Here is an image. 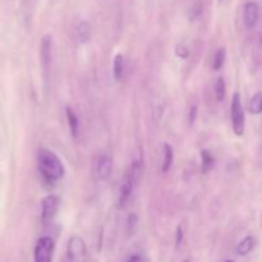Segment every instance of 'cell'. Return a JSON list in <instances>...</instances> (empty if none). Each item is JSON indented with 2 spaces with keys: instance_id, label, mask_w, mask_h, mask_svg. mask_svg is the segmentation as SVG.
Wrapping results in <instances>:
<instances>
[{
  "instance_id": "14",
  "label": "cell",
  "mask_w": 262,
  "mask_h": 262,
  "mask_svg": "<svg viewBox=\"0 0 262 262\" xmlns=\"http://www.w3.org/2000/svg\"><path fill=\"white\" fill-rule=\"evenodd\" d=\"M255 247V238L253 237H246L245 239H242L239 242L237 247V252L239 256H247L251 251Z\"/></svg>"
},
{
  "instance_id": "4",
  "label": "cell",
  "mask_w": 262,
  "mask_h": 262,
  "mask_svg": "<svg viewBox=\"0 0 262 262\" xmlns=\"http://www.w3.org/2000/svg\"><path fill=\"white\" fill-rule=\"evenodd\" d=\"M230 119H232L233 132L237 136H242L245 132V112L242 106V99H241L239 92H235L233 95L232 105H230Z\"/></svg>"
},
{
  "instance_id": "6",
  "label": "cell",
  "mask_w": 262,
  "mask_h": 262,
  "mask_svg": "<svg viewBox=\"0 0 262 262\" xmlns=\"http://www.w3.org/2000/svg\"><path fill=\"white\" fill-rule=\"evenodd\" d=\"M59 205H60V200L54 194H49L41 201V220L43 224H49L55 217Z\"/></svg>"
},
{
  "instance_id": "11",
  "label": "cell",
  "mask_w": 262,
  "mask_h": 262,
  "mask_svg": "<svg viewBox=\"0 0 262 262\" xmlns=\"http://www.w3.org/2000/svg\"><path fill=\"white\" fill-rule=\"evenodd\" d=\"M174 160V151L169 143H164V160L163 165H161V170L163 173H168L169 169H170L171 164Z\"/></svg>"
},
{
  "instance_id": "22",
  "label": "cell",
  "mask_w": 262,
  "mask_h": 262,
  "mask_svg": "<svg viewBox=\"0 0 262 262\" xmlns=\"http://www.w3.org/2000/svg\"><path fill=\"white\" fill-rule=\"evenodd\" d=\"M197 114H199V107L196 105H192L191 110H189V124L193 125L197 119Z\"/></svg>"
},
{
  "instance_id": "23",
  "label": "cell",
  "mask_w": 262,
  "mask_h": 262,
  "mask_svg": "<svg viewBox=\"0 0 262 262\" xmlns=\"http://www.w3.org/2000/svg\"><path fill=\"white\" fill-rule=\"evenodd\" d=\"M182 241H183V229H182V227L179 225L178 228H177V246H181Z\"/></svg>"
},
{
  "instance_id": "12",
  "label": "cell",
  "mask_w": 262,
  "mask_h": 262,
  "mask_svg": "<svg viewBox=\"0 0 262 262\" xmlns=\"http://www.w3.org/2000/svg\"><path fill=\"white\" fill-rule=\"evenodd\" d=\"M215 165V160L212 158L211 152L209 150H202L201 151V171L204 174H207Z\"/></svg>"
},
{
  "instance_id": "26",
  "label": "cell",
  "mask_w": 262,
  "mask_h": 262,
  "mask_svg": "<svg viewBox=\"0 0 262 262\" xmlns=\"http://www.w3.org/2000/svg\"><path fill=\"white\" fill-rule=\"evenodd\" d=\"M184 262H189V261H188V260H187V261H184Z\"/></svg>"
},
{
  "instance_id": "21",
  "label": "cell",
  "mask_w": 262,
  "mask_h": 262,
  "mask_svg": "<svg viewBox=\"0 0 262 262\" xmlns=\"http://www.w3.org/2000/svg\"><path fill=\"white\" fill-rule=\"evenodd\" d=\"M136 224H137V216H136L135 214L129 215V216H128V234H129V235L130 234L133 235Z\"/></svg>"
},
{
  "instance_id": "10",
  "label": "cell",
  "mask_w": 262,
  "mask_h": 262,
  "mask_svg": "<svg viewBox=\"0 0 262 262\" xmlns=\"http://www.w3.org/2000/svg\"><path fill=\"white\" fill-rule=\"evenodd\" d=\"M66 114H67V120H68V125H69V130H71V135L73 136L74 138H77L78 137V132H79L78 118H77V115L74 114V112L69 106L66 107Z\"/></svg>"
},
{
  "instance_id": "1",
  "label": "cell",
  "mask_w": 262,
  "mask_h": 262,
  "mask_svg": "<svg viewBox=\"0 0 262 262\" xmlns=\"http://www.w3.org/2000/svg\"><path fill=\"white\" fill-rule=\"evenodd\" d=\"M37 165L43 184H49V186L59 181L64 176V173H66L60 159L53 151L48 150V148L38 150Z\"/></svg>"
},
{
  "instance_id": "8",
  "label": "cell",
  "mask_w": 262,
  "mask_h": 262,
  "mask_svg": "<svg viewBox=\"0 0 262 262\" xmlns=\"http://www.w3.org/2000/svg\"><path fill=\"white\" fill-rule=\"evenodd\" d=\"M51 49H53V38L50 35H45L41 40L40 45V59L43 69L48 71L51 63Z\"/></svg>"
},
{
  "instance_id": "2",
  "label": "cell",
  "mask_w": 262,
  "mask_h": 262,
  "mask_svg": "<svg viewBox=\"0 0 262 262\" xmlns=\"http://www.w3.org/2000/svg\"><path fill=\"white\" fill-rule=\"evenodd\" d=\"M141 176V163L138 160H135L128 169L125 170L124 177H123L122 186H120L119 199H118V209L123 210L127 207L129 202L130 196H132L135 187L137 184L138 179Z\"/></svg>"
},
{
  "instance_id": "15",
  "label": "cell",
  "mask_w": 262,
  "mask_h": 262,
  "mask_svg": "<svg viewBox=\"0 0 262 262\" xmlns=\"http://www.w3.org/2000/svg\"><path fill=\"white\" fill-rule=\"evenodd\" d=\"M123 71H124V58L122 54H117L113 63V74H114L115 81H120L123 77Z\"/></svg>"
},
{
  "instance_id": "24",
  "label": "cell",
  "mask_w": 262,
  "mask_h": 262,
  "mask_svg": "<svg viewBox=\"0 0 262 262\" xmlns=\"http://www.w3.org/2000/svg\"><path fill=\"white\" fill-rule=\"evenodd\" d=\"M128 262H143V258L141 257V256L135 255V256H132V257L129 258V260H128Z\"/></svg>"
},
{
  "instance_id": "20",
  "label": "cell",
  "mask_w": 262,
  "mask_h": 262,
  "mask_svg": "<svg viewBox=\"0 0 262 262\" xmlns=\"http://www.w3.org/2000/svg\"><path fill=\"white\" fill-rule=\"evenodd\" d=\"M176 54L178 58L187 59L189 56V49L187 48L184 43H179V45H177V48H176Z\"/></svg>"
},
{
  "instance_id": "18",
  "label": "cell",
  "mask_w": 262,
  "mask_h": 262,
  "mask_svg": "<svg viewBox=\"0 0 262 262\" xmlns=\"http://www.w3.org/2000/svg\"><path fill=\"white\" fill-rule=\"evenodd\" d=\"M225 56H227V51H225V49H219V50L216 51L214 58V63H212V69H214V71L217 72L224 67Z\"/></svg>"
},
{
  "instance_id": "3",
  "label": "cell",
  "mask_w": 262,
  "mask_h": 262,
  "mask_svg": "<svg viewBox=\"0 0 262 262\" xmlns=\"http://www.w3.org/2000/svg\"><path fill=\"white\" fill-rule=\"evenodd\" d=\"M67 262H89L86 243L78 235L69 238L67 245Z\"/></svg>"
},
{
  "instance_id": "5",
  "label": "cell",
  "mask_w": 262,
  "mask_h": 262,
  "mask_svg": "<svg viewBox=\"0 0 262 262\" xmlns=\"http://www.w3.org/2000/svg\"><path fill=\"white\" fill-rule=\"evenodd\" d=\"M55 242L51 237H41L37 241L33 250V260L35 262H51L53 261Z\"/></svg>"
},
{
  "instance_id": "13",
  "label": "cell",
  "mask_w": 262,
  "mask_h": 262,
  "mask_svg": "<svg viewBox=\"0 0 262 262\" xmlns=\"http://www.w3.org/2000/svg\"><path fill=\"white\" fill-rule=\"evenodd\" d=\"M77 35H78L79 41L82 43L89 42V40L91 38V27H90V23L87 20H82L77 26Z\"/></svg>"
},
{
  "instance_id": "7",
  "label": "cell",
  "mask_w": 262,
  "mask_h": 262,
  "mask_svg": "<svg viewBox=\"0 0 262 262\" xmlns=\"http://www.w3.org/2000/svg\"><path fill=\"white\" fill-rule=\"evenodd\" d=\"M243 18H245L246 27L250 28V30H252L257 25L258 18H260V8H258L257 3L248 2L245 5V14H243Z\"/></svg>"
},
{
  "instance_id": "19",
  "label": "cell",
  "mask_w": 262,
  "mask_h": 262,
  "mask_svg": "<svg viewBox=\"0 0 262 262\" xmlns=\"http://www.w3.org/2000/svg\"><path fill=\"white\" fill-rule=\"evenodd\" d=\"M201 13H202V3L199 0V2H196L193 5H192L191 10H189V19L196 20L197 18L201 15Z\"/></svg>"
},
{
  "instance_id": "16",
  "label": "cell",
  "mask_w": 262,
  "mask_h": 262,
  "mask_svg": "<svg viewBox=\"0 0 262 262\" xmlns=\"http://www.w3.org/2000/svg\"><path fill=\"white\" fill-rule=\"evenodd\" d=\"M248 109L252 114H261L262 113V94L257 92L252 96L250 104H248Z\"/></svg>"
},
{
  "instance_id": "25",
  "label": "cell",
  "mask_w": 262,
  "mask_h": 262,
  "mask_svg": "<svg viewBox=\"0 0 262 262\" xmlns=\"http://www.w3.org/2000/svg\"><path fill=\"white\" fill-rule=\"evenodd\" d=\"M225 262H234V261H232V260H228V261H225Z\"/></svg>"
},
{
  "instance_id": "9",
  "label": "cell",
  "mask_w": 262,
  "mask_h": 262,
  "mask_svg": "<svg viewBox=\"0 0 262 262\" xmlns=\"http://www.w3.org/2000/svg\"><path fill=\"white\" fill-rule=\"evenodd\" d=\"M112 171V159L107 154H101L96 161V174L100 181H104L110 176Z\"/></svg>"
},
{
  "instance_id": "17",
  "label": "cell",
  "mask_w": 262,
  "mask_h": 262,
  "mask_svg": "<svg viewBox=\"0 0 262 262\" xmlns=\"http://www.w3.org/2000/svg\"><path fill=\"white\" fill-rule=\"evenodd\" d=\"M225 94H227V84H225L224 78L220 77L215 83V96H216L217 101H223L225 99Z\"/></svg>"
}]
</instances>
